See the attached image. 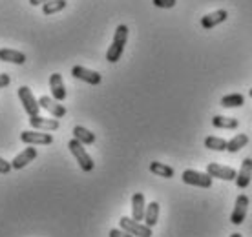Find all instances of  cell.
<instances>
[{"label": "cell", "instance_id": "obj_1", "mask_svg": "<svg viewBox=\"0 0 252 237\" xmlns=\"http://www.w3.org/2000/svg\"><path fill=\"white\" fill-rule=\"evenodd\" d=\"M126 40H128V28L125 24L117 26V30L114 33V40H112V46L108 48L106 51V60L108 62H117L125 51Z\"/></svg>", "mask_w": 252, "mask_h": 237}, {"label": "cell", "instance_id": "obj_2", "mask_svg": "<svg viewBox=\"0 0 252 237\" xmlns=\"http://www.w3.org/2000/svg\"><path fill=\"white\" fill-rule=\"evenodd\" d=\"M68 148H69V151L73 153V157H75L77 162H79V166H81L84 172H92V170H94V159L88 155L84 144L79 143L77 139H71L68 143Z\"/></svg>", "mask_w": 252, "mask_h": 237}, {"label": "cell", "instance_id": "obj_3", "mask_svg": "<svg viewBox=\"0 0 252 237\" xmlns=\"http://www.w3.org/2000/svg\"><path fill=\"white\" fill-rule=\"evenodd\" d=\"M119 225L123 230L128 232V234L133 237H152L150 226L141 225L139 221H135V219H132V217H121Z\"/></svg>", "mask_w": 252, "mask_h": 237}, {"label": "cell", "instance_id": "obj_4", "mask_svg": "<svg viewBox=\"0 0 252 237\" xmlns=\"http://www.w3.org/2000/svg\"><path fill=\"white\" fill-rule=\"evenodd\" d=\"M183 182L190 186H199V188H210L212 186V177L208 174H201L195 170H185L183 172Z\"/></svg>", "mask_w": 252, "mask_h": 237}, {"label": "cell", "instance_id": "obj_5", "mask_svg": "<svg viewBox=\"0 0 252 237\" xmlns=\"http://www.w3.org/2000/svg\"><path fill=\"white\" fill-rule=\"evenodd\" d=\"M19 99L20 102H22V106H24L26 113L30 115V117H33V115H38V112H40V106H38V100L33 97L32 89L28 86H20L19 88Z\"/></svg>", "mask_w": 252, "mask_h": 237}, {"label": "cell", "instance_id": "obj_6", "mask_svg": "<svg viewBox=\"0 0 252 237\" xmlns=\"http://www.w3.org/2000/svg\"><path fill=\"white\" fill-rule=\"evenodd\" d=\"M71 77H75V79H79V81H82V82H88L92 86H99L102 82L101 73H97L94 69L84 68V66H73V68H71Z\"/></svg>", "mask_w": 252, "mask_h": 237}, {"label": "cell", "instance_id": "obj_7", "mask_svg": "<svg viewBox=\"0 0 252 237\" xmlns=\"http://www.w3.org/2000/svg\"><path fill=\"white\" fill-rule=\"evenodd\" d=\"M207 174L212 177V179H221V181H234L238 172L230 166H223V164H218V162H210L207 166Z\"/></svg>", "mask_w": 252, "mask_h": 237}, {"label": "cell", "instance_id": "obj_8", "mask_svg": "<svg viewBox=\"0 0 252 237\" xmlns=\"http://www.w3.org/2000/svg\"><path fill=\"white\" fill-rule=\"evenodd\" d=\"M20 141L26 143L28 146H38V144H51L53 143V135L51 133H42V131H22L20 133Z\"/></svg>", "mask_w": 252, "mask_h": 237}, {"label": "cell", "instance_id": "obj_9", "mask_svg": "<svg viewBox=\"0 0 252 237\" xmlns=\"http://www.w3.org/2000/svg\"><path fill=\"white\" fill-rule=\"evenodd\" d=\"M247 210H249V197L247 195H238L232 215H230V223L232 225H241L247 217Z\"/></svg>", "mask_w": 252, "mask_h": 237}, {"label": "cell", "instance_id": "obj_10", "mask_svg": "<svg viewBox=\"0 0 252 237\" xmlns=\"http://www.w3.org/2000/svg\"><path fill=\"white\" fill-rule=\"evenodd\" d=\"M38 106L44 108L46 112L51 113V117H55V118H61L66 115V108H64L63 104H59V100H55L53 97L42 95V97L38 99Z\"/></svg>", "mask_w": 252, "mask_h": 237}, {"label": "cell", "instance_id": "obj_11", "mask_svg": "<svg viewBox=\"0 0 252 237\" xmlns=\"http://www.w3.org/2000/svg\"><path fill=\"white\" fill-rule=\"evenodd\" d=\"M227 19H228V13L225 11V9H218V11H212V13H208V15H205L201 19V26H203V30H212L216 26H220L221 22H225Z\"/></svg>", "mask_w": 252, "mask_h": 237}, {"label": "cell", "instance_id": "obj_12", "mask_svg": "<svg viewBox=\"0 0 252 237\" xmlns=\"http://www.w3.org/2000/svg\"><path fill=\"white\" fill-rule=\"evenodd\" d=\"M37 159V150L33 148V146H30V148H26L24 151H20L19 155L15 157L11 161V168H15V170H22V168H26L28 164L32 161H35Z\"/></svg>", "mask_w": 252, "mask_h": 237}, {"label": "cell", "instance_id": "obj_13", "mask_svg": "<svg viewBox=\"0 0 252 237\" xmlns=\"http://www.w3.org/2000/svg\"><path fill=\"white\" fill-rule=\"evenodd\" d=\"M251 179H252V159L251 157H247L245 161H243V164H241L240 168V174L236 175V184H238V188H247L249 184H251Z\"/></svg>", "mask_w": 252, "mask_h": 237}, {"label": "cell", "instance_id": "obj_14", "mask_svg": "<svg viewBox=\"0 0 252 237\" xmlns=\"http://www.w3.org/2000/svg\"><path fill=\"white\" fill-rule=\"evenodd\" d=\"M50 88H51V95L55 100H64L66 99V88H64V81L61 73H51L50 75Z\"/></svg>", "mask_w": 252, "mask_h": 237}, {"label": "cell", "instance_id": "obj_15", "mask_svg": "<svg viewBox=\"0 0 252 237\" xmlns=\"http://www.w3.org/2000/svg\"><path fill=\"white\" fill-rule=\"evenodd\" d=\"M30 124L35 130H44V131H55L59 128V118H44L40 115H33L30 118Z\"/></svg>", "mask_w": 252, "mask_h": 237}, {"label": "cell", "instance_id": "obj_16", "mask_svg": "<svg viewBox=\"0 0 252 237\" xmlns=\"http://www.w3.org/2000/svg\"><path fill=\"white\" fill-rule=\"evenodd\" d=\"M145 210H146V205H145V195L143 194H133L132 197V219L135 221H143L145 219Z\"/></svg>", "mask_w": 252, "mask_h": 237}, {"label": "cell", "instance_id": "obj_17", "mask_svg": "<svg viewBox=\"0 0 252 237\" xmlns=\"http://www.w3.org/2000/svg\"><path fill=\"white\" fill-rule=\"evenodd\" d=\"M0 60H4V62H13V64H24L26 62V55L22 51H17V50H9V48H4V50H0Z\"/></svg>", "mask_w": 252, "mask_h": 237}, {"label": "cell", "instance_id": "obj_18", "mask_svg": "<svg viewBox=\"0 0 252 237\" xmlns=\"http://www.w3.org/2000/svg\"><path fill=\"white\" fill-rule=\"evenodd\" d=\"M158 219H159V203H156V201H152L150 205L146 206L145 210V225L146 226H156L158 225Z\"/></svg>", "mask_w": 252, "mask_h": 237}, {"label": "cell", "instance_id": "obj_19", "mask_svg": "<svg viewBox=\"0 0 252 237\" xmlns=\"http://www.w3.org/2000/svg\"><path fill=\"white\" fill-rule=\"evenodd\" d=\"M240 124V120L234 117H223V115H216L212 118V126L214 128H223V130H236Z\"/></svg>", "mask_w": 252, "mask_h": 237}, {"label": "cell", "instance_id": "obj_20", "mask_svg": "<svg viewBox=\"0 0 252 237\" xmlns=\"http://www.w3.org/2000/svg\"><path fill=\"white\" fill-rule=\"evenodd\" d=\"M247 144H249V137H247L245 133H238V135H234L230 141H227V151L236 153V151L243 150Z\"/></svg>", "mask_w": 252, "mask_h": 237}, {"label": "cell", "instance_id": "obj_21", "mask_svg": "<svg viewBox=\"0 0 252 237\" xmlns=\"http://www.w3.org/2000/svg\"><path fill=\"white\" fill-rule=\"evenodd\" d=\"M73 139H77L82 144H94L95 143V133L84 128V126H75L73 128Z\"/></svg>", "mask_w": 252, "mask_h": 237}, {"label": "cell", "instance_id": "obj_22", "mask_svg": "<svg viewBox=\"0 0 252 237\" xmlns=\"http://www.w3.org/2000/svg\"><path fill=\"white\" fill-rule=\"evenodd\" d=\"M150 172L152 174L159 175V177H164V179H172V177H174V168H172V166H166V164H163V162H158V161L150 162Z\"/></svg>", "mask_w": 252, "mask_h": 237}, {"label": "cell", "instance_id": "obj_23", "mask_svg": "<svg viewBox=\"0 0 252 237\" xmlns=\"http://www.w3.org/2000/svg\"><path fill=\"white\" fill-rule=\"evenodd\" d=\"M243 104H245V97L241 93H230L221 99V106L223 108H240Z\"/></svg>", "mask_w": 252, "mask_h": 237}, {"label": "cell", "instance_id": "obj_24", "mask_svg": "<svg viewBox=\"0 0 252 237\" xmlns=\"http://www.w3.org/2000/svg\"><path fill=\"white\" fill-rule=\"evenodd\" d=\"M66 0H50V2H46L42 4V13L44 15H53V13H59L63 11L64 7H66Z\"/></svg>", "mask_w": 252, "mask_h": 237}, {"label": "cell", "instance_id": "obj_25", "mask_svg": "<svg viewBox=\"0 0 252 237\" xmlns=\"http://www.w3.org/2000/svg\"><path fill=\"white\" fill-rule=\"evenodd\" d=\"M205 146L208 150H214V151H225L227 150V141L220 137H207L205 139Z\"/></svg>", "mask_w": 252, "mask_h": 237}, {"label": "cell", "instance_id": "obj_26", "mask_svg": "<svg viewBox=\"0 0 252 237\" xmlns=\"http://www.w3.org/2000/svg\"><path fill=\"white\" fill-rule=\"evenodd\" d=\"M177 0H154V6L156 7H163V9H170V7L176 6Z\"/></svg>", "mask_w": 252, "mask_h": 237}, {"label": "cell", "instance_id": "obj_27", "mask_svg": "<svg viewBox=\"0 0 252 237\" xmlns=\"http://www.w3.org/2000/svg\"><path fill=\"white\" fill-rule=\"evenodd\" d=\"M9 172H11V162H7L6 159H2V157H0V174H9Z\"/></svg>", "mask_w": 252, "mask_h": 237}, {"label": "cell", "instance_id": "obj_28", "mask_svg": "<svg viewBox=\"0 0 252 237\" xmlns=\"http://www.w3.org/2000/svg\"><path fill=\"white\" fill-rule=\"evenodd\" d=\"M110 237H133V236H130V234H128V232H125L123 228H121V230L114 228V230H110Z\"/></svg>", "mask_w": 252, "mask_h": 237}, {"label": "cell", "instance_id": "obj_29", "mask_svg": "<svg viewBox=\"0 0 252 237\" xmlns=\"http://www.w3.org/2000/svg\"><path fill=\"white\" fill-rule=\"evenodd\" d=\"M9 82H11V77L6 75V73H0V88L9 86Z\"/></svg>", "mask_w": 252, "mask_h": 237}, {"label": "cell", "instance_id": "obj_30", "mask_svg": "<svg viewBox=\"0 0 252 237\" xmlns=\"http://www.w3.org/2000/svg\"><path fill=\"white\" fill-rule=\"evenodd\" d=\"M46 2H50V0H30L32 6H40V4H46Z\"/></svg>", "mask_w": 252, "mask_h": 237}, {"label": "cell", "instance_id": "obj_31", "mask_svg": "<svg viewBox=\"0 0 252 237\" xmlns=\"http://www.w3.org/2000/svg\"><path fill=\"white\" fill-rule=\"evenodd\" d=\"M230 237H243V236H241V234H232Z\"/></svg>", "mask_w": 252, "mask_h": 237}, {"label": "cell", "instance_id": "obj_32", "mask_svg": "<svg viewBox=\"0 0 252 237\" xmlns=\"http://www.w3.org/2000/svg\"><path fill=\"white\" fill-rule=\"evenodd\" d=\"M249 95H251V97H252V88H251V89H249Z\"/></svg>", "mask_w": 252, "mask_h": 237}]
</instances>
